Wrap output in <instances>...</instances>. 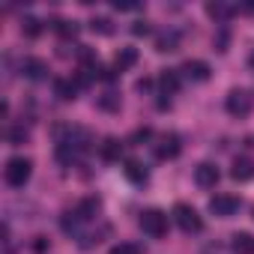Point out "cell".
I'll return each instance as SVG.
<instances>
[{
	"instance_id": "cell-1",
	"label": "cell",
	"mask_w": 254,
	"mask_h": 254,
	"mask_svg": "<svg viewBox=\"0 0 254 254\" xmlns=\"http://www.w3.org/2000/svg\"><path fill=\"white\" fill-rule=\"evenodd\" d=\"M30 177H33V162L24 159V156H12L6 162V168H3V180L12 189H24L30 183Z\"/></svg>"
},
{
	"instance_id": "cell-2",
	"label": "cell",
	"mask_w": 254,
	"mask_h": 254,
	"mask_svg": "<svg viewBox=\"0 0 254 254\" xmlns=\"http://www.w3.org/2000/svg\"><path fill=\"white\" fill-rule=\"evenodd\" d=\"M224 108H227V114H230V117L242 120V117H248V114L254 111V96H251L248 90L236 87V90H230V93H227V99H224Z\"/></svg>"
},
{
	"instance_id": "cell-3",
	"label": "cell",
	"mask_w": 254,
	"mask_h": 254,
	"mask_svg": "<svg viewBox=\"0 0 254 254\" xmlns=\"http://www.w3.org/2000/svg\"><path fill=\"white\" fill-rule=\"evenodd\" d=\"M174 221L180 224L183 233H200V230H203L200 212H197L194 206H189V203H177V206H174Z\"/></svg>"
},
{
	"instance_id": "cell-4",
	"label": "cell",
	"mask_w": 254,
	"mask_h": 254,
	"mask_svg": "<svg viewBox=\"0 0 254 254\" xmlns=\"http://www.w3.org/2000/svg\"><path fill=\"white\" fill-rule=\"evenodd\" d=\"M141 230L153 239H162L168 233V215L162 209H144L141 212Z\"/></svg>"
},
{
	"instance_id": "cell-5",
	"label": "cell",
	"mask_w": 254,
	"mask_h": 254,
	"mask_svg": "<svg viewBox=\"0 0 254 254\" xmlns=\"http://www.w3.org/2000/svg\"><path fill=\"white\" fill-rule=\"evenodd\" d=\"M236 209H239V197H233V194L209 197V212L218 215V218H230V215H236Z\"/></svg>"
},
{
	"instance_id": "cell-6",
	"label": "cell",
	"mask_w": 254,
	"mask_h": 254,
	"mask_svg": "<svg viewBox=\"0 0 254 254\" xmlns=\"http://www.w3.org/2000/svg\"><path fill=\"white\" fill-rule=\"evenodd\" d=\"M218 180H221V174H218V168H215L212 162H200V165L194 168V183H197L200 189H215Z\"/></svg>"
},
{
	"instance_id": "cell-7",
	"label": "cell",
	"mask_w": 254,
	"mask_h": 254,
	"mask_svg": "<svg viewBox=\"0 0 254 254\" xmlns=\"http://www.w3.org/2000/svg\"><path fill=\"white\" fill-rule=\"evenodd\" d=\"M206 15L215 18V21H227V18L236 15V6L224 3V0H206Z\"/></svg>"
},
{
	"instance_id": "cell-8",
	"label": "cell",
	"mask_w": 254,
	"mask_h": 254,
	"mask_svg": "<svg viewBox=\"0 0 254 254\" xmlns=\"http://www.w3.org/2000/svg\"><path fill=\"white\" fill-rule=\"evenodd\" d=\"M183 75L191 78V81H209L212 69H209V63H203V60H186V63H183Z\"/></svg>"
},
{
	"instance_id": "cell-9",
	"label": "cell",
	"mask_w": 254,
	"mask_h": 254,
	"mask_svg": "<svg viewBox=\"0 0 254 254\" xmlns=\"http://www.w3.org/2000/svg\"><path fill=\"white\" fill-rule=\"evenodd\" d=\"M180 156V138L177 135H162V141L156 144V159H177Z\"/></svg>"
},
{
	"instance_id": "cell-10",
	"label": "cell",
	"mask_w": 254,
	"mask_h": 254,
	"mask_svg": "<svg viewBox=\"0 0 254 254\" xmlns=\"http://www.w3.org/2000/svg\"><path fill=\"white\" fill-rule=\"evenodd\" d=\"M21 72H24V78H30V81H42V78L48 75V66H45V60H39V57H24Z\"/></svg>"
},
{
	"instance_id": "cell-11",
	"label": "cell",
	"mask_w": 254,
	"mask_h": 254,
	"mask_svg": "<svg viewBox=\"0 0 254 254\" xmlns=\"http://www.w3.org/2000/svg\"><path fill=\"white\" fill-rule=\"evenodd\" d=\"M230 177H233L236 183H248V180H254V162H251V159H245V156H239V159H233V168H230Z\"/></svg>"
},
{
	"instance_id": "cell-12",
	"label": "cell",
	"mask_w": 254,
	"mask_h": 254,
	"mask_svg": "<svg viewBox=\"0 0 254 254\" xmlns=\"http://www.w3.org/2000/svg\"><path fill=\"white\" fill-rule=\"evenodd\" d=\"M177 48H180V33H177V30H165V33H159V39H156V51L171 54V51H177Z\"/></svg>"
},
{
	"instance_id": "cell-13",
	"label": "cell",
	"mask_w": 254,
	"mask_h": 254,
	"mask_svg": "<svg viewBox=\"0 0 254 254\" xmlns=\"http://www.w3.org/2000/svg\"><path fill=\"white\" fill-rule=\"evenodd\" d=\"M54 93H57L60 102H72L75 93H78V84H75L72 78H57V81H54Z\"/></svg>"
},
{
	"instance_id": "cell-14",
	"label": "cell",
	"mask_w": 254,
	"mask_h": 254,
	"mask_svg": "<svg viewBox=\"0 0 254 254\" xmlns=\"http://www.w3.org/2000/svg\"><path fill=\"white\" fill-rule=\"evenodd\" d=\"M99 209H102V200H99V197H84V200L75 206V212H78L84 221H93V218L99 215Z\"/></svg>"
},
{
	"instance_id": "cell-15",
	"label": "cell",
	"mask_w": 254,
	"mask_h": 254,
	"mask_svg": "<svg viewBox=\"0 0 254 254\" xmlns=\"http://www.w3.org/2000/svg\"><path fill=\"white\" fill-rule=\"evenodd\" d=\"M135 63H138V48H120V51H117V57H114V66H117L120 72L132 69Z\"/></svg>"
},
{
	"instance_id": "cell-16",
	"label": "cell",
	"mask_w": 254,
	"mask_h": 254,
	"mask_svg": "<svg viewBox=\"0 0 254 254\" xmlns=\"http://www.w3.org/2000/svg\"><path fill=\"white\" fill-rule=\"evenodd\" d=\"M159 87H162V96H174V93L180 90V75H177L174 69H165V72L159 75Z\"/></svg>"
},
{
	"instance_id": "cell-17",
	"label": "cell",
	"mask_w": 254,
	"mask_h": 254,
	"mask_svg": "<svg viewBox=\"0 0 254 254\" xmlns=\"http://www.w3.org/2000/svg\"><path fill=\"white\" fill-rule=\"evenodd\" d=\"M230 248L236 254H254V236L251 233H233L230 236Z\"/></svg>"
},
{
	"instance_id": "cell-18",
	"label": "cell",
	"mask_w": 254,
	"mask_h": 254,
	"mask_svg": "<svg viewBox=\"0 0 254 254\" xmlns=\"http://www.w3.org/2000/svg\"><path fill=\"white\" fill-rule=\"evenodd\" d=\"M123 171H126V177H129L135 186H144V183H147V177H150V174H147V168H144L141 162H126V168H123Z\"/></svg>"
},
{
	"instance_id": "cell-19",
	"label": "cell",
	"mask_w": 254,
	"mask_h": 254,
	"mask_svg": "<svg viewBox=\"0 0 254 254\" xmlns=\"http://www.w3.org/2000/svg\"><path fill=\"white\" fill-rule=\"evenodd\" d=\"M96 105H99V108H102V111H108V114H117V111H120V105H123V102H120V96H117V93H114V90H108V93H102V96H99V99H96Z\"/></svg>"
},
{
	"instance_id": "cell-20",
	"label": "cell",
	"mask_w": 254,
	"mask_h": 254,
	"mask_svg": "<svg viewBox=\"0 0 254 254\" xmlns=\"http://www.w3.org/2000/svg\"><path fill=\"white\" fill-rule=\"evenodd\" d=\"M120 153H123V144H120V141H114V138H108V141L102 144V159H108V162H114V159H120Z\"/></svg>"
},
{
	"instance_id": "cell-21",
	"label": "cell",
	"mask_w": 254,
	"mask_h": 254,
	"mask_svg": "<svg viewBox=\"0 0 254 254\" xmlns=\"http://www.w3.org/2000/svg\"><path fill=\"white\" fill-rule=\"evenodd\" d=\"M90 30L99 33V36H111V33H114V21H111V18H93V21H90Z\"/></svg>"
},
{
	"instance_id": "cell-22",
	"label": "cell",
	"mask_w": 254,
	"mask_h": 254,
	"mask_svg": "<svg viewBox=\"0 0 254 254\" xmlns=\"http://www.w3.org/2000/svg\"><path fill=\"white\" fill-rule=\"evenodd\" d=\"M21 33H24V36H30V39H33V36H39V33H42V21L27 15V18L21 21Z\"/></svg>"
},
{
	"instance_id": "cell-23",
	"label": "cell",
	"mask_w": 254,
	"mask_h": 254,
	"mask_svg": "<svg viewBox=\"0 0 254 254\" xmlns=\"http://www.w3.org/2000/svg\"><path fill=\"white\" fill-rule=\"evenodd\" d=\"M54 30H57L60 36H78L81 27H78L75 21H54Z\"/></svg>"
},
{
	"instance_id": "cell-24",
	"label": "cell",
	"mask_w": 254,
	"mask_h": 254,
	"mask_svg": "<svg viewBox=\"0 0 254 254\" xmlns=\"http://www.w3.org/2000/svg\"><path fill=\"white\" fill-rule=\"evenodd\" d=\"M111 254H141V248L135 242H120V245L111 248Z\"/></svg>"
},
{
	"instance_id": "cell-25",
	"label": "cell",
	"mask_w": 254,
	"mask_h": 254,
	"mask_svg": "<svg viewBox=\"0 0 254 254\" xmlns=\"http://www.w3.org/2000/svg\"><path fill=\"white\" fill-rule=\"evenodd\" d=\"M27 141V129H24V126H15V129H9V144H24Z\"/></svg>"
},
{
	"instance_id": "cell-26",
	"label": "cell",
	"mask_w": 254,
	"mask_h": 254,
	"mask_svg": "<svg viewBox=\"0 0 254 254\" xmlns=\"http://www.w3.org/2000/svg\"><path fill=\"white\" fill-rule=\"evenodd\" d=\"M114 9H120V12H135V9H141V6H138V3H129V0H123V3L117 0V3H114Z\"/></svg>"
},
{
	"instance_id": "cell-27",
	"label": "cell",
	"mask_w": 254,
	"mask_h": 254,
	"mask_svg": "<svg viewBox=\"0 0 254 254\" xmlns=\"http://www.w3.org/2000/svg\"><path fill=\"white\" fill-rule=\"evenodd\" d=\"M132 33H135V36H147V33H150V27H147L144 21H135V27H132Z\"/></svg>"
},
{
	"instance_id": "cell-28",
	"label": "cell",
	"mask_w": 254,
	"mask_h": 254,
	"mask_svg": "<svg viewBox=\"0 0 254 254\" xmlns=\"http://www.w3.org/2000/svg\"><path fill=\"white\" fill-rule=\"evenodd\" d=\"M245 9H248V12H254V0H248V3H245Z\"/></svg>"
}]
</instances>
